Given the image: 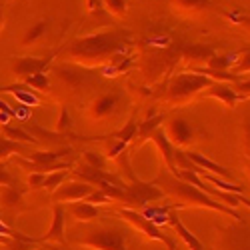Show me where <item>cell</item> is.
<instances>
[{"instance_id": "6da1fadb", "label": "cell", "mask_w": 250, "mask_h": 250, "mask_svg": "<svg viewBox=\"0 0 250 250\" xmlns=\"http://www.w3.org/2000/svg\"><path fill=\"white\" fill-rule=\"evenodd\" d=\"M128 48V32L124 30H104L88 36L74 38L62 46L58 56L62 62L76 64L80 68H94L108 64L110 60L120 58Z\"/></svg>"}, {"instance_id": "7a4b0ae2", "label": "cell", "mask_w": 250, "mask_h": 250, "mask_svg": "<svg viewBox=\"0 0 250 250\" xmlns=\"http://www.w3.org/2000/svg\"><path fill=\"white\" fill-rule=\"evenodd\" d=\"M154 184H160V188L164 190V194H168L176 200L174 208H184V206H196V208H206V210H214L220 214H226L238 222H242V216L234 210V208L226 206L214 198H210L208 194H204L200 188L192 186L190 182H184L176 176H172L170 172H160V176L156 178Z\"/></svg>"}, {"instance_id": "3957f363", "label": "cell", "mask_w": 250, "mask_h": 250, "mask_svg": "<svg viewBox=\"0 0 250 250\" xmlns=\"http://www.w3.org/2000/svg\"><path fill=\"white\" fill-rule=\"evenodd\" d=\"M126 236H128L126 228L104 224V226H94L80 232L76 230L70 238H66V242L88 248V250H128Z\"/></svg>"}, {"instance_id": "277c9868", "label": "cell", "mask_w": 250, "mask_h": 250, "mask_svg": "<svg viewBox=\"0 0 250 250\" xmlns=\"http://www.w3.org/2000/svg\"><path fill=\"white\" fill-rule=\"evenodd\" d=\"M210 84H212L210 78H206L202 74H196V72L176 74L170 80L164 100L168 104H172V106H184V104H188L196 94L204 92Z\"/></svg>"}, {"instance_id": "5b68a950", "label": "cell", "mask_w": 250, "mask_h": 250, "mask_svg": "<svg viewBox=\"0 0 250 250\" xmlns=\"http://www.w3.org/2000/svg\"><path fill=\"white\" fill-rule=\"evenodd\" d=\"M164 196V190L160 186H156L154 182H142L138 178H134L130 184L124 186V196L120 200V204L132 208V210H138L144 204L160 200Z\"/></svg>"}, {"instance_id": "8992f818", "label": "cell", "mask_w": 250, "mask_h": 250, "mask_svg": "<svg viewBox=\"0 0 250 250\" xmlns=\"http://www.w3.org/2000/svg\"><path fill=\"white\" fill-rule=\"evenodd\" d=\"M118 214H120L124 220H126L128 224H132L136 230H140L146 238H150V240H156V242L166 244V240L170 238L168 234H164V232L160 230V226H158L156 222H152L150 218H146L140 210H132V208H120Z\"/></svg>"}, {"instance_id": "52a82bcc", "label": "cell", "mask_w": 250, "mask_h": 250, "mask_svg": "<svg viewBox=\"0 0 250 250\" xmlns=\"http://www.w3.org/2000/svg\"><path fill=\"white\" fill-rule=\"evenodd\" d=\"M96 190V186L88 184V182H82V180H70L60 184L58 188L50 194L54 204H70V202H78V200H84L88 194H92Z\"/></svg>"}, {"instance_id": "ba28073f", "label": "cell", "mask_w": 250, "mask_h": 250, "mask_svg": "<svg viewBox=\"0 0 250 250\" xmlns=\"http://www.w3.org/2000/svg\"><path fill=\"white\" fill-rule=\"evenodd\" d=\"M166 138L172 142L174 148H182V146H188L194 140V128L190 126V122L186 118H170L164 126Z\"/></svg>"}, {"instance_id": "9c48e42d", "label": "cell", "mask_w": 250, "mask_h": 250, "mask_svg": "<svg viewBox=\"0 0 250 250\" xmlns=\"http://www.w3.org/2000/svg\"><path fill=\"white\" fill-rule=\"evenodd\" d=\"M54 54L50 56H42V58H36V56H24V58H18L14 60V64H12V74L18 78V80H26L34 74H40V72H46V68L50 66V62H52Z\"/></svg>"}, {"instance_id": "30bf717a", "label": "cell", "mask_w": 250, "mask_h": 250, "mask_svg": "<svg viewBox=\"0 0 250 250\" xmlns=\"http://www.w3.org/2000/svg\"><path fill=\"white\" fill-rule=\"evenodd\" d=\"M120 104V92H104L88 104V116L92 120H104L116 112Z\"/></svg>"}, {"instance_id": "8fae6325", "label": "cell", "mask_w": 250, "mask_h": 250, "mask_svg": "<svg viewBox=\"0 0 250 250\" xmlns=\"http://www.w3.org/2000/svg\"><path fill=\"white\" fill-rule=\"evenodd\" d=\"M52 74H56V78L64 82L66 88H70V90H76V88H82L84 84H88V74H84V70L80 66L68 64V62L56 64L52 68Z\"/></svg>"}, {"instance_id": "7c38bea8", "label": "cell", "mask_w": 250, "mask_h": 250, "mask_svg": "<svg viewBox=\"0 0 250 250\" xmlns=\"http://www.w3.org/2000/svg\"><path fill=\"white\" fill-rule=\"evenodd\" d=\"M202 94H204L206 98H216V100H220L224 106H228V108H236V104H240V102L246 100V96L238 94V92L234 90V86L228 84V82H212V84L208 86Z\"/></svg>"}, {"instance_id": "4fadbf2b", "label": "cell", "mask_w": 250, "mask_h": 250, "mask_svg": "<svg viewBox=\"0 0 250 250\" xmlns=\"http://www.w3.org/2000/svg\"><path fill=\"white\" fill-rule=\"evenodd\" d=\"M184 154H186V158H188L194 166H198L200 170L210 172V174H214V176H220V178H224V180H228V182H232V180H234V174H232L230 168H226V166H220L218 162H214V160H210V158H206L204 154L194 152V150H184Z\"/></svg>"}, {"instance_id": "5bb4252c", "label": "cell", "mask_w": 250, "mask_h": 250, "mask_svg": "<svg viewBox=\"0 0 250 250\" xmlns=\"http://www.w3.org/2000/svg\"><path fill=\"white\" fill-rule=\"evenodd\" d=\"M64 216H66V208L64 204H54L52 208V224L46 230L42 238H38L40 242H56V244H64L66 242V232H64Z\"/></svg>"}, {"instance_id": "9a60e30c", "label": "cell", "mask_w": 250, "mask_h": 250, "mask_svg": "<svg viewBox=\"0 0 250 250\" xmlns=\"http://www.w3.org/2000/svg\"><path fill=\"white\" fill-rule=\"evenodd\" d=\"M166 222L172 226V230L176 232V236H178L186 246H188V250H206L204 244H202V242L188 230V228L182 224V220H180V216H178V212H176V208H174V206L168 210V214H166Z\"/></svg>"}, {"instance_id": "2e32d148", "label": "cell", "mask_w": 250, "mask_h": 250, "mask_svg": "<svg viewBox=\"0 0 250 250\" xmlns=\"http://www.w3.org/2000/svg\"><path fill=\"white\" fill-rule=\"evenodd\" d=\"M148 140H152V142L156 144V148H158V152H160V156H162V160H164V164H166V168H168V172H170V174H176V172H178L176 162H174V150H176V148L172 146V142L166 138L164 128H162V126L156 128V130L150 134Z\"/></svg>"}, {"instance_id": "e0dca14e", "label": "cell", "mask_w": 250, "mask_h": 250, "mask_svg": "<svg viewBox=\"0 0 250 250\" xmlns=\"http://www.w3.org/2000/svg\"><path fill=\"white\" fill-rule=\"evenodd\" d=\"M182 58L188 62V64H198V62H208L214 56V48L208 44H188L182 48Z\"/></svg>"}, {"instance_id": "ac0fdd59", "label": "cell", "mask_w": 250, "mask_h": 250, "mask_svg": "<svg viewBox=\"0 0 250 250\" xmlns=\"http://www.w3.org/2000/svg\"><path fill=\"white\" fill-rule=\"evenodd\" d=\"M174 12L184 14V16H196L202 14L204 10L210 8V0H170Z\"/></svg>"}, {"instance_id": "d6986e66", "label": "cell", "mask_w": 250, "mask_h": 250, "mask_svg": "<svg viewBox=\"0 0 250 250\" xmlns=\"http://www.w3.org/2000/svg\"><path fill=\"white\" fill-rule=\"evenodd\" d=\"M68 212H70L78 222H90V220H94V218H98V216H100V210H98V208H96L94 204L86 202V200L70 202Z\"/></svg>"}, {"instance_id": "ffe728a7", "label": "cell", "mask_w": 250, "mask_h": 250, "mask_svg": "<svg viewBox=\"0 0 250 250\" xmlns=\"http://www.w3.org/2000/svg\"><path fill=\"white\" fill-rule=\"evenodd\" d=\"M0 206L4 210H18L22 206V190L18 186H0Z\"/></svg>"}, {"instance_id": "44dd1931", "label": "cell", "mask_w": 250, "mask_h": 250, "mask_svg": "<svg viewBox=\"0 0 250 250\" xmlns=\"http://www.w3.org/2000/svg\"><path fill=\"white\" fill-rule=\"evenodd\" d=\"M32 148H28L26 144H20V142H16V140H10V138H6L4 134H0V162L2 160H6L10 154H22V156H28V152H30Z\"/></svg>"}, {"instance_id": "7402d4cb", "label": "cell", "mask_w": 250, "mask_h": 250, "mask_svg": "<svg viewBox=\"0 0 250 250\" xmlns=\"http://www.w3.org/2000/svg\"><path fill=\"white\" fill-rule=\"evenodd\" d=\"M0 134H4L6 138L16 140V142H20V144H38V142H36V138H34L28 130H24V128H16V126H10V124H2V126H0Z\"/></svg>"}, {"instance_id": "603a6c76", "label": "cell", "mask_w": 250, "mask_h": 250, "mask_svg": "<svg viewBox=\"0 0 250 250\" xmlns=\"http://www.w3.org/2000/svg\"><path fill=\"white\" fill-rule=\"evenodd\" d=\"M46 28H48V22H46V20H40V22L32 24V26L24 32L22 40H20V44H22V46H32V44H36L38 40L46 34Z\"/></svg>"}, {"instance_id": "cb8c5ba5", "label": "cell", "mask_w": 250, "mask_h": 250, "mask_svg": "<svg viewBox=\"0 0 250 250\" xmlns=\"http://www.w3.org/2000/svg\"><path fill=\"white\" fill-rule=\"evenodd\" d=\"M230 238L226 242L228 250H250V228L248 230H230Z\"/></svg>"}, {"instance_id": "d4e9b609", "label": "cell", "mask_w": 250, "mask_h": 250, "mask_svg": "<svg viewBox=\"0 0 250 250\" xmlns=\"http://www.w3.org/2000/svg\"><path fill=\"white\" fill-rule=\"evenodd\" d=\"M236 64L234 54H214L210 60L206 62V68L212 70H230Z\"/></svg>"}, {"instance_id": "484cf974", "label": "cell", "mask_w": 250, "mask_h": 250, "mask_svg": "<svg viewBox=\"0 0 250 250\" xmlns=\"http://www.w3.org/2000/svg\"><path fill=\"white\" fill-rule=\"evenodd\" d=\"M164 120V116L160 114V116H152V118H146L142 124H138V134H136V138H142V140H148L150 138V134L156 130V128H160V122Z\"/></svg>"}, {"instance_id": "4316f807", "label": "cell", "mask_w": 250, "mask_h": 250, "mask_svg": "<svg viewBox=\"0 0 250 250\" xmlns=\"http://www.w3.org/2000/svg\"><path fill=\"white\" fill-rule=\"evenodd\" d=\"M136 134H138V122L134 120V118H130L126 124H124V126L114 134V138H118L120 142H124L128 146V144L136 138Z\"/></svg>"}, {"instance_id": "83f0119b", "label": "cell", "mask_w": 250, "mask_h": 250, "mask_svg": "<svg viewBox=\"0 0 250 250\" xmlns=\"http://www.w3.org/2000/svg\"><path fill=\"white\" fill-rule=\"evenodd\" d=\"M70 176V170H56V172H50L46 174V180H44V186L42 188L48 190V194H52L60 184H64V180Z\"/></svg>"}, {"instance_id": "f1b7e54d", "label": "cell", "mask_w": 250, "mask_h": 250, "mask_svg": "<svg viewBox=\"0 0 250 250\" xmlns=\"http://www.w3.org/2000/svg\"><path fill=\"white\" fill-rule=\"evenodd\" d=\"M24 86L34 88V90H38V92H48V88H50V76H48L46 72L34 74V76H30V78L24 80Z\"/></svg>"}, {"instance_id": "f546056e", "label": "cell", "mask_w": 250, "mask_h": 250, "mask_svg": "<svg viewBox=\"0 0 250 250\" xmlns=\"http://www.w3.org/2000/svg\"><path fill=\"white\" fill-rule=\"evenodd\" d=\"M72 128V122H70V114H68V108L62 106L60 108V114H58V120H56V134H68Z\"/></svg>"}, {"instance_id": "4dcf8cb0", "label": "cell", "mask_w": 250, "mask_h": 250, "mask_svg": "<svg viewBox=\"0 0 250 250\" xmlns=\"http://www.w3.org/2000/svg\"><path fill=\"white\" fill-rule=\"evenodd\" d=\"M104 8H106L112 16L122 18L124 14H126L128 2H126V0H104Z\"/></svg>"}, {"instance_id": "1f68e13d", "label": "cell", "mask_w": 250, "mask_h": 250, "mask_svg": "<svg viewBox=\"0 0 250 250\" xmlns=\"http://www.w3.org/2000/svg\"><path fill=\"white\" fill-rule=\"evenodd\" d=\"M232 72H234L236 76H242V74L250 72V50L242 52V54L236 58V64L232 66Z\"/></svg>"}, {"instance_id": "d6a6232c", "label": "cell", "mask_w": 250, "mask_h": 250, "mask_svg": "<svg viewBox=\"0 0 250 250\" xmlns=\"http://www.w3.org/2000/svg\"><path fill=\"white\" fill-rule=\"evenodd\" d=\"M112 138V136H110ZM124 152H126V144L124 142H120L118 138H112V142H108V158H118V156H122Z\"/></svg>"}, {"instance_id": "836d02e7", "label": "cell", "mask_w": 250, "mask_h": 250, "mask_svg": "<svg viewBox=\"0 0 250 250\" xmlns=\"http://www.w3.org/2000/svg\"><path fill=\"white\" fill-rule=\"evenodd\" d=\"M84 158H86V164L92 166V168H96V170H104V166H106V160L96 152H84Z\"/></svg>"}, {"instance_id": "e575fe53", "label": "cell", "mask_w": 250, "mask_h": 250, "mask_svg": "<svg viewBox=\"0 0 250 250\" xmlns=\"http://www.w3.org/2000/svg\"><path fill=\"white\" fill-rule=\"evenodd\" d=\"M0 186H18V180L8 172L4 162H0Z\"/></svg>"}, {"instance_id": "d590c367", "label": "cell", "mask_w": 250, "mask_h": 250, "mask_svg": "<svg viewBox=\"0 0 250 250\" xmlns=\"http://www.w3.org/2000/svg\"><path fill=\"white\" fill-rule=\"evenodd\" d=\"M226 18L230 20V22H234V24L242 26L244 30H250V16H248V14H236V12H228V14H226Z\"/></svg>"}, {"instance_id": "8d00e7d4", "label": "cell", "mask_w": 250, "mask_h": 250, "mask_svg": "<svg viewBox=\"0 0 250 250\" xmlns=\"http://www.w3.org/2000/svg\"><path fill=\"white\" fill-rule=\"evenodd\" d=\"M242 150L250 158V118L242 122Z\"/></svg>"}, {"instance_id": "74e56055", "label": "cell", "mask_w": 250, "mask_h": 250, "mask_svg": "<svg viewBox=\"0 0 250 250\" xmlns=\"http://www.w3.org/2000/svg\"><path fill=\"white\" fill-rule=\"evenodd\" d=\"M44 180H46V174H42V172H30V174H28V186H30L32 190L42 188Z\"/></svg>"}, {"instance_id": "f35d334b", "label": "cell", "mask_w": 250, "mask_h": 250, "mask_svg": "<svg viewBox=\"0 0 250 250\" xmlns=\"http://www.w3.org/2000/svg\"><path fill=\"white\" fill-rule=\"evenodd\" d=\"M84 200H86V202H90V204H94V206H96V204H108V202H110V198H108L106 194H104L102 190H98V188H96L92 194H88Z\"/></svg>"}, {"instance_id": "ab89813d", "label": "cell", "mask_w": 250, "mask_h": 250, "mask_svg": "<svg viewBox=\"0 0 250 250\" xmlns=\"http://www.w3.org/2000/svg\"><path fill=\"white\" fill-rule=\"evenodd\" d=\"M86 10L92 16H102V12H104V0H86Z\"/></svg>"}, {"instance_id": "60d3db41", "label": "cell", "mask_w": 250, "mask_h": 250, "mask_svg": "<svg viewBox=\"0 0 250 250\" xmlns=\"http://www.w3.org/2000/svg\"><path fill=\"white\" fill-rule=\"evenodd\" d=\"M234 86V90L238 92V94H242V96H250V80H238L236 84H232Z\"/></svg>"}, {"instance_id": "b9f144b4", "label": "cell", "mask_w": 250, "mask_h": 250, "mask_svg": "<svg viewBox=\"0 0 250 250\" xmlns=\"http://www.w3.org/2000/svg\"><path fill=\"white\" fill-rule=\"evenodd\" d=\"M164 246H166V250H176V240L170 236L168 240H166V244H164Z\"/></svg>"}, {"instance_id": "7bdbcfd3", "label": "cell", "mask_w": 250, "mask_h": 250, "mask_svg": "<svg viewBox=\"0 0 250 250\" xmlns=\"http://www.w3.org/2000/svg\"><path fill=\"white\" fill-rule=\"evenodd\" d=\"M2 28H4V10L0 6V32H2Z\"/></svg>"}, {"instance_id": "ee69618b", "label": "cell", "mask_w": 250, "mask_h": 250, "mask_svg": "<svg viewBox=\"0 0 250 250\" xmlns=\"http://www.w3.org/2000/svg\"><path fill=\"white\" fill-rule=\"evenodd\" d=\"M248 174H250V164H248Z\"/></svg>"}]
</instances>
